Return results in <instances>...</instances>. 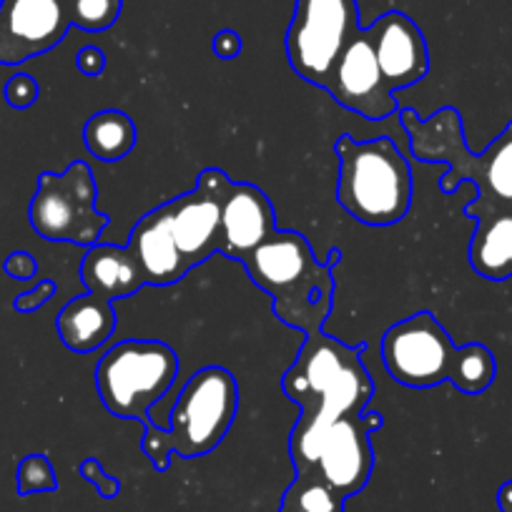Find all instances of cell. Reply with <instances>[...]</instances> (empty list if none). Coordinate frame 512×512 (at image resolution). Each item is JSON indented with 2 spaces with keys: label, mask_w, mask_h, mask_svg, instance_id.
Listing matches in <instances>:
<instances>
[{
  "label": "cell",
  "mask_w": 512,
  "mask_h": 512,
  "mask_svg": "<svg viewBox=\"0 0 512 512\" xmlns=\"http://www.w3.org/2000/svg\"><path fill=\"white\" fill-rule=\"evenodd\" d=\"M367 344H349L324 334H304L292 367L284 372L282 390L299 417L292 430L317 432L349 415H364L374 397V382L362 362Z\"/></svg>",
  "instance_id": "6da1fadb"
},
{
  "label": "cell",
  "mask_w": 512,
  "mask_h": 512,
  "mask_svg": "<svg viewBox=\"0 0 512 512\" xmlns=\"http://www.w3.org/2000/svg\"><path fill=\"white\" fill-rule=\"evenodd\" d=\"M339 262V249H332L327 262H317L307 236L277 229L241 264L251 282L272 299V312L279 322L312 334L324 329L332 312L334 269Z\"/></svg>",
  "instance_id": "7a4b0ae2"
},
{
  "label": "cell",
  "mask_w": 512,
  "mask_h": 512,
  "mask_svg": "<svg viewBox=\"0 0 512 512\" xmlns=\"http://www.w3.org/2000/svg\"><path fill=\"white\" fill-rule=\"evenodd\" d=\"M400 121L410 139V151L425 164H447L440 179L445 194L470 181L477 189L475 204L512 209V121L482 154L467 149L462 116L455 106H445L422 121L412 108H400Z\"/></svg>",
  "instance_id": "3957f363"
},
{
  "label": "cell",
  "mask_w": 512,
  "mask_h": 512,
  "mask_svg": "<svg viewBox=\"0 0 512 512\" xmlns=\"http://www.w3.org/2000/svg\"><path fill=\"white\" fill-rule=\"evenodd\" d=\"M239 412V384L224 367L199 369L184 384L166 430L154 422L144 425V452L151 465L166 472L171 457L194 460L221 445Z\"/></svg>",
  "instance_id": "277c9868"
},
{
  "label": "cell",
  "mask_w": 512,
  "mask_h": 512,
  "mask_svg": "<svg viewBox=\"0 0 512 512\" xmlns=\"http://www.w3.org/2000/svg\"><path fill=\"white\" fill-rule=\"evenodd\" d=\"M339 156L337 204L364 226L400 224L412 206V169L387 136L357 141L349 134L334 144Z\"/></svg>",
  "instance_id": "5b68a950"
},
{
  "label": "cell",
  "mask_w": 512,
  "mask_h": 512,
  "mask_svg": "<svg viewBox=\"0 0 512 512\" xmlns=\"http://www.w3.org/2000/svg\"><path fill=\"white\" fill-rule=\"evenodd\" d=\"M179 377V357L159 339H126L108 349L96 367L103 407L118 420L151 422L149 410Z\"/></svg>",
  "instance_id": "8992f818"
},
{
  "label": "cell",
  "mask_w": 512,
  "mask_h": 512,
  "mask_svg": "<svg viewBox=\"0 0 512 512\" xmlns=\"http://www.w3.org/2000/svg\"><path fill=\"white\" fill-rule=\"evenodd\" d=\"M382 427V415H349L317 432L289 435V457L299 477L322 482L339 497H352L367 487L374 470L372 430Z\"/></svg>",
  "instance_id": "52a82bcc"
},
{
  "label": "cell",
  "mask_w": 512,
  "mask_h": 512,
  "mask_svg": "<svg viewBox=\"0 0 512 512\" xmlns=\"http://www.w3.org/2000/svg\"><path fill=\"white\" fill-rule=\"evenodd\" d=\"M98 186L86 161H73L63 174L43 171L28 206L33 231L46 241L96 246L108 216L96 209Z\"/></svg>",
  "instance_id": "ba28073f"
},
{
  "label": "cell",
  "mask_w": 512,
  "mask_h": 512,
  "mask_svg": "<svg viewBox=\"0 0 512 512\" xmlns=\"http://www.w3.org/2000/svg\"><path fill=\"white\" fill-rule=\"evenodd\" d=\"M357 0H297L287 31L292 71L327 91L334 66L359 33Z\"/></svg>",
  "instance_id": "9c48e42d"
},
{
  "label": "cell",
  "mask_w": 512,
  "mask_h": 512,
  "mask_svg": "<svg viewBox=\"0 0 512 512\" xmlns=\"http://www.w3.org/2000/svg\"><path fill=\"white\" fill-rule=\"evenodd\" d=\"M457 347L432 312H417L392 324L382 337V362L402 387L430 390L447 382Z\"/></svg>",
  "instance_id": "30bf717a"
},
{
  "label": "cell",
  "mask_w": 512,
  "mask_h": 512,
  "mask_svg": "<svg viewBox=\"0 0 512 512\" xmlns=\"http://www.w3.org/2000/svg\"><path fill=\"white\" fill-rule=\"evenodd\" d=\"M73 26L68 0H0V66L43 56Z\"/></svg>",
  "instance_id": "8fae6325"
},
{
  "label": "cell",
  "mask_w": 512,
  "mask_h": 512,
  "mask_svg": "<svg viewBox=\"0 0 512 512\" xmlns=\"http://www.w3.org/2000/svg\"><path fill=\"white\" fill-rule=\"evenodd\" d=\"M229 181L221 169H204L196 181V189L174 199V239L189 272L204 264L216 251L221 254V239H224L221 209H224V191Z\"/></svg>",
  "instance_id": "7c38bea8"
},
{
  "label": "cell",
  "mask_w": 512,
  "mask_h": 512,
  "mask_svg": "<svg viewBox=\"0 0 512 512\" xmlns=\"http://www.w3.org/2000/svg\"><path fill=\"white\" fill-rule=\"evenodd\" d=\"M327 93L339 106L367 121H384L400 111L397 98L392 96L390 86L379 71L367 28H359L357 36L339 56Z\"/></svg>",
  "instance_id": "4fadbf2b"
},
{
  "label": "cell",
  "mask_w": 512,
  "mask_h": 512,
  "mask_svg": "<svg viewBox=\"0 0 512 512\" xmlns=\"http://www.w3.org/2000/svg\"><path fill=\"white\" fill-rule=\"evenodd\" d=\"M379 71L390 91L415 86L430 71V51L420 26L402 11L384 13L367 28Z\"/></svg>",
  "instance_id": "5bb4252c"
},
{
  "label": "cell",
  "mask_w": 512,
  "mask_h": 512,
  "mask_svg": "<svg viewBox=\"0 0 512 512\" xmlns=\"http://www.w3.org/2000/svg\"><path fill=\"white\" fill-rule=\"evenodd\" d=\"M277 231V216L269 196L259 186L244 181H229L221 209V254L244 262L246 256L262 246Z\"/></svg>",
  "instance_id": "9a60e30c"
},
{
  "label": "cell",
  "mask_w": 512,
  "mask_h": 512,
  "mask_svg": "<svg viewBox=\"0 0 512 512\" xmlns=\"http://www.w3.org/2000/svg\"><path fill=\"white\" fill-rule=\"evenodd\" d=\"M174 211V199L156 206L154 211L141 216V221L128 236L126 246L141 262L146 284H151V287H171L189 274V267L181 259L174 239Z\"/></svg>",
  "instance_id": "2e32d148"
},
{
  "label": "cell",
  "mask_w": 512,
  "mask_h": 512,
  "mask_svg": "<svg viewBox=\"0 0 512 512\" xmlns=\"http://www.w3.org/2000/svg\"><path fill=\"white\" fill-rule=\"evenodd\" d=\"M465 216L475 221L470 239V267L487 282H505L512 277V209L465 206Z\"/></svg>",
  "instance_id": "e0dca14e"
},
{
  "label": "cell",
  "mask_w": 512,
  "mask_h": 512,
  "mask_svg": "<svg viewBox=\"0 0 512 512\" xmlns=\"http://www.w3.org/2000/svg\"><path fill=\"white\" fill-rule=\"evenodd\" d=\"M81 277L88 292L106 302L134 297L139 289L146 287L144 267L128 246H88L81 264Z\"/></svg>",
  "instance_id": "ac0fdd59"
},
{
  "label": "cell",
  "mask_w": 512,
  "mask_h": 512,
  "mask_svg": "<svg viewBox=\"0 0 512 512\" xmlns=\"http://www.w3.org/2000/svg\"><path fill=\"white\" fill-rule=\"evenodd\" d=\"M56 324L61 342L71 352L88 354L96 352L98 347H103L111 339V334L116 332L118 319L116 312H113V302H106V299L86 292L83 297L71 299L61 309Z\"/></svg>",
  "instance_id": "d6986e66"
},
{
  "label": "cell",
  "mask_w": 512,
  "mask_h": 512,
  "mask_svg": "<svg viewBox=\"0 0 512 512\" xmlns=\"http://www.w3.org/2000/svg\"><path fill=\"white\" fill-rule=\"evenodd\" d=\"M136 139H139L136 123L131 121V116L118 111V108L98 111L96 116L88 118L86 126H83L86 149L91 151L98 161H106V164L126 159V156L134 151Z\"/></svg>",
  "instance_id": "ffe728a7"
},
{
  "label": "cell",
  "mask_w": 512,
  "mask_h": 512,
  "mask_svg": "<svg viewBox=\"0 0 512 512\" xmlns=\"http://www.w3.org/2000/svg\"><path fill=\"white\" fill-rule=\"evenodd\" d=\"M497 362L495 354L485 347V344H465L457 347L455 364L447 382H452L462 395H482V392L495 382Z\"/></svg>",
  "instance_id": "44dd1931"
},
{
  "label": "cell",
  "mask_w": 512,
  "mask_h": 512,
  "mask_svg": "<svg viewBox=\"0 0 512 512\" xmlns=\"http://www.w3.org/2000/svg\"><path fill=\"white\" fill-rule=\"evenodd\" d=\"M344 497L312 477H294L282 497L279 512H344Z\"/></svg>",
  "instance_id": "7402d4cb"
},
{
  "label": "cell",
  "mask_w": 512,
  "mask_h": 512,
  "mask_svg": "<svg viewBox=\"0 0 512 512\" xmlns=\"http://www.w3.org/2000/svg\"><path fill=\"white\" fill-rule=\"evenodd\" d=\"M73 13V26L88 33L108 31L118 21L123 0H68Z\"/></svg>",
  "instance_id": "603a6c76"
},
{
  "label": "cell",
  "mask_w": 512,
  "mask_h": 512,
  "mask_svg": "<svg viewBox=\"0 0 512 512\" xmlns=\"http://www.w3.org/2000/svg\"><path fill=\"white\" fill-rule=\"evenodd\" d=\"M18 492L21 495H36V492L58 490V477L51 460L46 455H28L18 465Z\"/></svg>",
  "instance_id": "cb8c5ba5"
},
{
  "label": "cell",
  "mask_w": 512,
  "mask_h": 512,
  "mask_svg": "<svg viewBox=\"0 0 512 512\" xmlns=\"http://www.w3.org/2000/svg\"><path fill=\"white\" fill-rule=\"evenodd\" d=\"M38 93H41V86L33 76L28 73H16L11 81L3 88V96H6V103L11 108H28L38 101Z\"/></svg>",
  "instance_id": "d4e9b609"
},
{
  "label": "cell",
  "mask_w": 512,
  "mask_h": 512,
  "mask_svg": "<svg viewBox=\"0 0 512 512\" xmlns=\"http://www.w3.org/2000/svg\"><path fill=\"white\" fill-rule=\"evenodd\" d=\"M56 292H58V284L53 282V279H43V282H38L33 289L18 294V297L13 299V309L21 314H33L38 312L43 304L51 302V299L56 297Z\"/></svg>",
  "instance_id": "484cf974"
},
{
  "label": "cell",
  "mask_w": 512,
  "mask_h": 512,
  "mask_svg": "<svg viewBox=\"0 0 512 512\" xmlns=\"http://www.w3.org/2000/svg\"><path fill=\"white\" fill-rule=\"evenodd\" d=\"M81 477L86 482H91V485H96V490L101 492L103 500H113V497L121 492V482H118V477L106 475L101 462H98L96 457H88V460L81 462Z\"/></svg>",
  "instance_id": "4316f807"
},
{
  "label": "cell",
  "mask_w": 512,
  "mask_h": 512,
  "mask_svg": "<svg viewBox=\"0 0 512 512\" xmlns=\"http://www.w3.org/2000/svg\"><path fill=\"white\" fill-rule=\"evenodd\" d=\"M3 272L11 279H16V282H31L38 274L36 256L31 251H13L6 262H3Z\"/></svg>",
  "instance_id": "83f0119b"
},
{
  "label": "cell",
  "mask_w": 512,
  "mask_h": 512,
  "mask_svg": "<svg viewBox=\"0 0 512 512\" xmlns=\"http://www.w3.org/2000/svg\"><path fill=\"white\" fill-rule=\"evenodd\" d=\"M76 63H78V71H81L83 76L96 78V76H101L103 68H106V56H103L101 48L86 46V48H81V53H78Z\"/></svg>",
  "instance_id": "f1b7e54d"
},
{
  "label": "cell",
  "mask_w": 512,
  "mask_h": 512,
  "mask_svg": "<svg viewBox=\"0 0 512 512\" xmlns=\"http://www.w3.org/2000/svg\"><path fill=\"white\" fill-rule=\"evenodd\" d=\"M214 51L216 56L229 61V58H236L241 53V38L236 36L234 31H221L219 36L214 38Z\"/></svg>",
  "instance_id": "f546056e"
},
{
  "label": "cell",
  "mask_w": 512,
  "mask_h": 512,
  "mask_svg": "<svg viewBox=\"0 0 512 512\" xmlns=\"http://www.w3.org/2000/svg\"><path fill=\"white\" fill-rule=\"evenodd\" d=\"M497 505H500L502 512H512V480L500 487V492H497Z\"/></svg>",
  "instance_id": "4dcf8cb0"
}]
</instances>
